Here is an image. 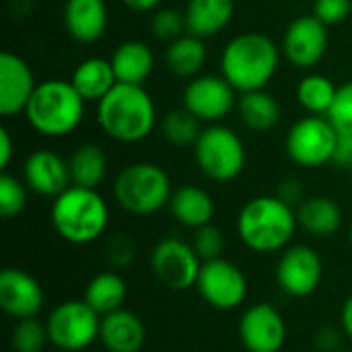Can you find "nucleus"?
Here are the masks:
<instances>
[{
  "mask_svg": "<svg viewBox=\"0 0 352 352\" xmlns=\"http://www.w3.org/2000/svg\"><path fill=\"white\" fill-rule=\"evenodd\" d=\"M97 122L111 140L136 144L153 134L157 105L144 85L118 82L97 103Z\"/></svg>",
  "mask_w": 352,
  "mask_h": 352,
  "instance_id": "obj_1",
  "label": "nucleus"
},
{
  "mask_svg": "<svg viewBox=\"0 0 352 352\" xmlns=\"http://www.w3.org/2000/svg\"><path fill=\"white\" fill-rule=\"evenodd\" d=\"M280 50L272 37L260 31L239 33L227 41L221 54V74L237 93L262 91L274 78Z\"/></svg>",
  "mask_w": 352,
  "mask_h": 352,
  "instance_id": "obj_2",
  "label": "nucleus"
},
{
  "mask_svg": "<svg viewBox=\"0 0 352 352\" xmlns=\"http://www.w3.org/2000/svg\"><path fill=\"white\" fill-rule=\"evenodd\" d=\"M297 225V212L280 196H256L239 210L237 235L256 254H276L289 248Z\"/></svg>",
  "mask_w": 352,
  "mask_h": 352,
  "instance_id": "obj_3",
  "label": "nucleus"
},
{
  "mask_svg": "<svg viewBox=\"0 0 352 352\" xmlns=\"http://www.w3.org/2000/svg\"><path fill=\"white\" fill-rule=\"evenodd\" d=\"M85 105L87 101L70 80L47 78L37 82L23 116L39 136L64 138L82 124Z\"/></svg>",
  "mask_w": 352,
  "mask_h": 352,
  "instance_id": "obj_4",
  "label": "nucleus"
},
{
  "mask_svg": "<svg viewBox=\"0 0 352 352\" xmlns=\"http://www.w3.org/2000/svg\"><path fill=\"white\" fill-rule=\"evenodd\" d=\"M50 219L64 241L87 245L105 233L109 225V206L97 190L72 184L54 198Z\"/></svg>",
  "mask_w": 352,
  "mask_h": 352,
  "instance_id": "obj_5",
  "label": "nucleus"
},
{
  "mask_svg": "<svg viewBox=\"0 0 352 352\" xmlns=\"http://www.w3.org/2000/svg\"><path fill=\"white\" fill-rule=\"evenodd\" d=\"M173 188L167 171L157 163L138 161L124 167L113 184L116 202L130 214L151 217L171 200Z\"/></svg>",
  "mask_w": 352,
  "mask_h": 352,
  "instance_id": "obj_6",
  "label": "nucleus"
},
{
  "mask_svg": "<svg viewBox=\"0 0 352 352\" xmlns=\"http://www.w3.org/2000/svg\"><path fill=\"white\" fill-rule=\"evenodd\" d=\"M192 148L196 165L212 182L229 184L237 179L245 169V144L241 136L229 126L208 124Z\"/></svg>",
  "mask_w": 352,
  "mask_h": 352,
  "instance_id": "obj_7",
  "label": "nucleus"
},
{
  "mask_svg": "<svg viewBox=\"0 0 352 352\" xmlns=\"http://www.w3.org/2000/svg\"><path fill=\"white\" fill-rule=\"evenodd\" d=\"M47 336L50 342L64 352L87 351L101 332V316L82 299H70L58 303L47 322Z\"/></svg>",
  "mask_w": 352,
  "mask_h": 352,
  "instance_id": "obj_8",
  "label": "nucleus"
},
{
  "mask_svg": "<svg viewBox=\"0 0 352 352\" xmlns=\"http://www.w3.org/2000/svg\"><path fill=\"white\" fill-rule=\"evenodd\" d=\"M338 132L326 116H305L287 132V155L303 169H318L334 161Z\"/></svg>",
  "mask_w": 352,
  "mask_h": 352,
  "instance_id": "obj_9",
  "label": "nucleus"
},
{
  "mask_svg": "<svg viewBox=\"0 0 352 352\" xmlns=\"http://www.w3.org/2000/svg\"><path fill=\"white\" fill-rule=\"evenodd\" d=\"M235 93L223 74H198L186 85L182 103L202 124H221L237 107Z\"/></svg>",
  "mask_w": 352,
  "mask_h": 352,
  "instance_id": "obj_10",
  "label": "nucleus"
},
{
  "mask_svg": "<svg viewBox=\"0 0 352 352\" xmlns=\"http://www.w3.org/2000/svg\"><path fill=\"white\" fill-rule=\"evenodd\" d=\"M151 266L161 285L171 291H188L198 283L202 260L192 243H186L177 237H167L155 245Z\"/></svg>",
  "mask_w": 352,
  "mask_h": 352,
  "instance_id": "obj_11",
  "label": "nucleus"
},
{
  "mask_svg": "<svg viewBox=\"0 0 352 352\" xmlns=\"http://www.w3.org/2000/svg\"><path fill=\"white\" fill-rule=\"evenodd\" d=\"M202 299L221 311H231L243 305L248 297V278L239 266L225 258L202 262L196 283Z\"/></svg>",
  "mask_w": 352,
  "mask_h": 352,
  "instance_id": "obj_12",
  "label": "nucleus"
},
{
  "mask_svg": "<svg viewBox=\"0 0 352 352\" xmlns=\"http://www.w3.org/2000/svg\"><path fill=\"white\" fill-rule=\"evenodd\" d=\"M328 41V25H324L316 14H303L287 27L283 35V56L291 66L311 70L324 60Z\"/></svg>",
  "mask_w": 352,
  "mask_h": 352,
  "instance_id": "obj_13",
  "label": "nucleus"
},
{
  "mask_svg": "<svg viewBox=\"0 0 352 352\" xmlns=\"http://www.w3.org/2000/svg\"><path fill=\"white\" fill-rule=\"evenodd\" d=\"M320 254L309 245H291L276 264V283L289 297L303 299L318 291L322 283Z\"/></svg>",
  "mask_w": 352,
  "mask_h": 352,
  "instance_id": "obj_14",
  "label": "nucleus"
},
{
  "mask_svg": "<svg viewBox=\"0 0 352 352\" xmlns=\"http://www.w3.org/2000/svg\"><path fill=\"white\" fill-rule=\"evenodd\" d=\"M239 340L248 352H280L287 342L283 314L270 303H256L243 311Z\"/></svg>",
  "mask_w": 352,
  "mask_h": 352,
  "instance_id": "obj_15",
  "label": "nucleus"
},
{
  "mask_svg": "<svg viewBox=\"0 0 352 352\" xmlns=\"http://www.w3.org/2000/svg\"><path fill=\"white\" fill-rule=\"evenodd\" d=\"M37 89L31 66L14 52L0 54V113L12 118L25 113L31 95Z\"/></svg>",
  "mask_w": 352,
  "mask_h": 352,
  "instance_id": "obj_16",
  "label": "nucleus"
},
{
  "mask_svg": "<svg viewBox=\"0 0 352 352\" xmlns=\"http://www.w3.org/2000/svg\"><path fill=\"white\" fill-rule=\"evenodd\" d=\"M23 182L37 196L54 200L72 186L68 161L54 151H35L23 163Z\"/></svg>",
  "mask_w": 352,
  "mask_h": 352,
  "instance_id": "obj_17",
  "label": "nucleus"
},
{
  "mask_svg": "<svg viewBox=\"0 0 352 352\" xmlns=\"http://www.w3.org/2000/svg\"><path fill=\"white\" fill-rule=\"evenodd\" d=\"M0 307L14 320L35 318L43 307L41 285L21 268L0 272Z\"/></svg>",
  "mask_w": 352,
  "mask_h": 352,
  "instance_id": "obj_18",
  "label": "nucleus"
},
{
  "mask_svg": "<svg viewBox=\"0 0 352 352\" xmlns=\"http://www.w3.org/2000/svg\"><path fill=\"white\" fill-rule=\"evenodd\" d=\"M62 16L68 35L78 43L99 41L109 25L105 0H66Z\"/></svg>",
  "mask_w": 352,
  "mask_h": 352,
  "instance_id": "obj_19",
  "label": "nucleus"
},
{
  "mask_svg": "<svg viewBox=\"0 0 352 352\" xmlns=\"http://www.w3.org/2000/svg\"><path fill=\"white\" fill-rule=\"evenodd\" d=\"M99 340L107 352H140L146 342V328L136 314L118 309L101 318Z\"/></svg>",
  "mask_w": 352,
  "mask_h": 352,
  "instance_id": "obj_20",
  "label": "nucleus"
},
{
  "mask_svg": "<svg viewBox=\"0 0 352 352\" xmlns=\"http://www.w3.org/2000/svg\"><path fill=\"white\" fill-rule=\"evenodd\" d=\"M184 14L188 33L208 39L229 27L235 14V0H188Z\"/></svg>",
  "mask_w": 352,
  "mask_h": 352,
  "instance_id": "obj_21",
  "label": "nucleus"
},
{
  "mask_svg": "<svg viewBox=\"0 0 352 352\" xmlns=\"http://www.w3.org/2000/svg\"><path fill=\"white\" fill-rule=\"evenodd\" d=\"M118 82L144 85L155 70V54L148 43L140 39H128L116 47L109 58Z\"/></svg>",
  "mask_w": 352,
  "mask_h": 352,
  "instance_id": "obj_22",
  "label": "nucleus"
},
{
  "mask_svg": "<svg viewBox=\"0 0 352 352\" xmlns=\"http://www.w3.org/2000/svg\"><path fill=\"white\" fill-rule=\"evenodd\" d=\"M171 214L177 223L188 229H200L212 223L214 217V200L200 186H182L173 190L169 200Z\"/></svg>",
  "mask_w": 352,
  "mask_h": 352,
  "instance_id": "obj_23",
  "label": "nucleus"
},
{
  "mask_svg": "<svg viewBox=\"0 0 352 352\" xmlns=\"http://www.w3.org/2000/svg\"><path fill=\"white\" fill-rule=\"evenodd\" d=\"M70 82L87 103H99L118 85V78L109 60L93 56L74 68Z\"/></svg>",
  "mask_w": 352,
  "mask_h": 352,
  "instance_id": "obj_24",
  "label": "nucleus"
},
{
  "mask_svg": "<svg viewBox=\"0 0 352 352\" xmlns=\"http://www.w3.org/2000/svg\"><path fill=\"white\" fill-rule=\"evenodd\" d=\"M206 56L208 52L204 39L192 33H184L175 41H169L165 50V64L177 78H194L204 68Z\"/></svg>",
  "mask_w": 352,
  "mask_h": 352,
  "instance_id": "obj_25",
  "label": "nucleus"
},
{
  "mask_svg": "<svg viewBox=\"0 0 352 352\" xmlns=\"http://www.w3.org/2000/svg\"><path fill=\"white\" fill-rule=\"evenodd\" d=\"M237 111L241 122L254 132H270L280 122L283 109L272 93L266 89L241 93L237 99Z\"/></svg>",
  "mask_w": 352,
  "mask_h": 352,
  "instance_id": "obj_26",
  "label": "nucleus"
},
{
  "mask_svg": "<svg viewBox=\"0 0 352 352\" xmlns=\"http://www.w3.org/2000/svg\"><path fill=\"white\" fill-rule=\"evenodd\" d=\"M299 225L314 237H330L342 227L340 206L326 196H314L301 202L297 210Z\"/></svg>",
  "mask_w": 352,
  "mask_h": 352,
  "instance_id": "obj_27",
  "label": "nucleus"
},
{
  "mask_svg": "<svg viewBox=\"0 0 352 352\" xmlns=\"http://www.w3.org/2000/svg\"><path fill=\"white\" fill-rule=\"evenodd\" d=\"M68 167L74 186L97 190L107 175V157L103 148H99L93 142H87L74 148V153L68 159Z\"/></svg>",
  "mask_w": 352,
  "mask_h": 352,
  "instance_id": "obj_28",
  "label": "nucleus"
},
{
  "mask_svg": "<svg viewBox=\"0 0 352 352\" xmlns=\"http://www.w3.org/2000/svg\"><path fill=\"white\" fill-rule=\"evenodd\" d=\"M128 295V287L118 272H101L93 276L85 291V301L103 318L122 309Z\"/></svg>",
  "mask_w": 352,
  "mask_h": 352,
  "instance_id": "obj_29",
  "label": "nucleus"
},
{
  "mask_svg": "<svg viewBox=\"0 0 352 352\" xmlns=\"http://www.w3.org/2000/svg\"><path fill=\"white\" fill-rule=\"evenodd\" d=\"M336 93L338 87L334 85V80L320 72L305 74L297 85V101L311 116H328Z\"/></svg>",
  "mask_w": 352,
  "mask_h": 352,
  "instance_id": "obj_30",
  "label": "nucleus"
},
{
  "mask_svg": "<svg viewBox=\"0 0 352 352\" xmlns=\"http://www.w3.org/2000/svg\"><path fill=\"white\" fill-rule=\"evenodd\" d=\"M202 130V122L186 107L171 109L161 122V132L165 140L173 146H194Z\"/></svg>",
  "mask_w": 352,
  "mask_h": 352,
  "instance_id": "obj_31",
  "label": "nucleus"
},
{
  "mask_svg": "<svg viewBox=\"0 0 352 352\" xmlns=\"http://www.w3.org/2000/svg\"><path fill=\"white\" fill-rule=\"evenodd\" d=\"M47 342H50L47 328L35 318L19 320L10 334V344L14 352H41Z\"/></svg>",
  "mask_w": 352,
  "mask_h": 352,
  "instance_id": "obj_32",
  "label": "nucleus"
},
{
  "mask_svg": "<svg viewBox=\"0 0 352 352\" xmlns=\"http://www.w3.org/2000/svg\"><path fill=\"white\" fill-rule=\"evenodd\" d=\"M27 184L8 171L0 173V214L2 219L19 217L27 206Z\"/></svg>",
  "mask_w": 352,
  "mask_h": 352,
  "instance_id": "obj_33",
  "label": "nucleus"
},
{
  "mask_svg": "<svg viewBox=\"0 0 352 352\" xmlns=\"http://www.w3.org/2000/svg\"><path fill=\"white\" fill-rule=\"evenodd\" d=\"M151 31L161 41H175L177 37L188 33V29H186V14L182 10H177V8L161 6L159 10L153 12Z\"/></svg>",
  "mask_w": 352,
  "mask_h": 352,
  "instance_id": "obj_34",
  "label": "nucleus"
},
{
  "mask_svg": "<svg viewBox=\"0 0 352 352\" xmlns=\"http://www.w3.org/2000/svg\"><path fill=\"white\" fill-rule=\"evenodd\" d=\"M192 248L196 250V254L202 262H210V260H217L223 256L225 237H223L221 229L210 223V225H204L200 229H194Z\"/></svg>",
  "mask_w": 352,
  "mask_h": 352,
  "instance_id": "obj_35",
  "label": "nucleus"
},
{
  "mask_svg": "<svg viewBox=\"0 0 352 352\" xmlns=\"http://www.w3.org/2000/svg\"><path fill=\"white\" fill-rule=\"evenodd\" d=\"M338 134H352V80L338 87L336 99L326 116Z\"/></svg>",
  "mask_w": 352,
  "mask_h": 352,
  "instance_id": "obj_36",
  "label": "nucleus"
},
{
  "mask_svg": "<svg viewBox=\"0 0 352 352\" xmlns=\"http://www.w3.org/2000/svg\"><path fill=\"white\" fill-rule=\"evenodd\" d=\"M351 10L352 0H316L314 2V14L328 27L346 21Z\"/></svg>",
  "mask_w": 352,
  "mask_h": 352,
  "instance_id": "obj_37",
  "label": "nucleus"
},
{
  "mask_svg": "<svg viewBox=\"0 0 352 352\" xmlns=\"http://www.w3.org/2000/svg\"><path fill=\"white\" fill-rule=\"evenodd\" d=\"M136 248L128 235H113L107 243V260L113 268H126L134 262Z\"/></svg>",
  "mask_w": 352,
  "mask_h": 352,
  "instance_id": "obj_38",
  "label": "nucleus"
},
{
  "mask_svg": "<svg viewBox=\"0 0 352 352\" xmlns=\"http://www.w3.org/2000/svg\"><path fill=\"white\" fill-rule=\"evenodd\" d=\"M338 167H351L352 163V134H338L334 161Z\"/></svg>",
  "mask_w": 352,
  "mask_h": 352,
  "instance_id": "obj_39",
  "label": "nucleus"
},
{
  "mask_svg": "<svg viewBox=\"0 0 352 352\" xmlns=\"http://www.w3.org/2000/svg\"><path fill=\"white\" fill-rule=\"evenodd\" d=\"M12 155H14V142H12L10 130L0 128V169L2 171H6L10 167Z\"/></svg>",
  "mask_w": 352,
  "mask_h": 352,
  "instance_id": "obj_40",
  "label": "nucleus"
},
{
  "mask_svg": "<svg viewBox=\"0 0 352 352\" xmlns=\"http://www.w3.org/2000/svg\"><path fill=\"white\" fill-rule=\"evenodd\" d=\"M301 192H303V188H301V184H299V182H295V179H287V182H283V184H280V188H278V194H276V196H280L285 202H289V204L293 206V202L301 200Z\"/></svg>",
  "mask_w": 352,
  "mask_h": 352,
  "instance_id": "obj_41",
  "label": "nucleus"
},
{
  "mask_svg": "<svg viewBox=\"0 0 352 352\" xmlns=\"http://www.w3.org/2000/svg\"><path fill=\"white\" fill-rule=\"evenodd\" d=\"M338 334H336V330H332V328H324V330H320V334H318V346L322 349L324 352H336L338 351Z\"/></svg>",
  "mask_w": 352,
  "mask_h": 352,
  "instance_id": "obj_42",
  "label": "nucleus"
},
{
  "mask_svg": "<svg viewBox=\"0 0 352 352\" xmlns=\"http://www.w3.org/2000/svg\"><path fill=\"white\" fill-rule=\"evenodd\" d=\"M122 4L134 12H155L161 8L163 0H122Z\"/></svg>",
  "mask_w": 352,
  "mask_h": 352,
  "instance_id": "obj_43",
  "label": "nucleus"
},
{
  "mask_svg": "<svg viewBox=\"0 0 352 352\" xmlns=\"http://www.w3.org/2000/svg\"><path fill=\"white\" fill-rule=\"evenodd\" d=\"M340 320H342V328L346 332V336L352 340V295L346 299V303L342 305V314H340Z\"/></svg>",
  "mask_w": 352,
  "mask_h": 352,
  "instance_id": "obj_44",
  "label": "nucleus"
},
{
  "mask_svg": "<svg viewBox=\"0 0 352 352\" xmlns=\"http://www.w3.org/2000/svg\"><path fill=\"white\" fill-rule=\"evenodd\" d=\"M351 245H352V225H351Z\"/></svg>",
  "mask_w": 352,
  "mask_h": 352,
  "instance_id": "obj_45",
  "label": "nucleus"
},
{
  "mask_svg": "<svg viewBox=\"0 0 352 352\" xmlns=\"http://www.w3.org/2000/svg\"><path fill=\"white\" fill-rule=\"evenodd\" d=\"M349 169H351V175H352V163H351V167H349Z\"/></svg>",
  "mask_w": 352,
  "mask_h": 352,
  "instance_id": "obj_46",
  "label": "nucleus"
},
{
  "mask_svg": "<svg viewBox=\"0 0 352 352\" xmlns=\"http://www.w3.org/2000/svg\"><path fill=\"white\" fill-rule=\"evenodd\" d=\"M336 352H344V351H336Z\"/></svg>",
  "mask_w": 352,
  "mask_h": 352,
  "instance_id": "obj_47",
  "label": "nucleus"
}]
</instances>
